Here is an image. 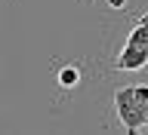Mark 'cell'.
<instances>
[{
	"mask_svg": "<svg viewBox=\"0 0 148 135\" xmlns=\"http://www.w3.org/2000/svg\"><path fill=\"white\" fill-rule=\"evenodd\" d=\"M145 126H148V111H145Z\"/></svg>",
	"mask_w": 148,
	"mask_h": 135,
	"instance_id": "obj_8",
	"label": "cell"
},
{
	"mask_svg": "<svg viewBox=\"0 0 148 135\" xmlns=\"http://www.w3.org/2000/svg\"><path fill=\"white\" fill-rule=\"evenodd\" d=\"M145 64H148V49L145 46L127 43L120 49V55H117V68L120 71H139V68H145Z\"/></svg>",
	"mask_w": 148,
	"mask_h": 135,
	"instance_id": "obj_2",
	"label": "cell"
},
{
	"mask_svg": "<svg viewBox=\"0 0 148 135\" xmlns=\"http://www.w3.org/2000/svg\"><path fill=\"white\" fill-rule=\"evenodd\" d=\"M123 3H127V0H111V6H123Z\"/></svg>",
	"mask_w": 148,
	"mask_h": 135,
	"instance_id": "obj_6",
	"label": "cell"
},
{
	"mask_svg": "<svg viewBox=\"0 0 148 135\" xmlns=\"http://www.w3.org/2000/svg\"><path fill=\"white\" fill-rule=\"evenodd\" d=\"M114 108H117V117H120V123L127 126V132H136V129L145 126L148 104H142V101L136 98L133 86H123V89L114 92Z\"/></svg>",
	"mask_w": 148,
	"mask_h": 135,
	"instance_id": "obj_1",
	"label": "cell"
},
{
	"mask_svg": "<svg viewBox=\"0 0 148 135\" xmlns=\"http://www.w3.org/2000/svg\"><path fill=\"white\" fill-rule=\"evenodd\" d=\"M133 92H136V98L142 101V104H148V83H142V86H133Z\"/></svg>",
	"mask_w": 148,
	"mask_h": 135,
	"instance_id": "obj_5",
	"label": "cell"
},
{
	"mask_svg": "<svg viewBox=\"0 0 148 135\" xmlns=\"http://www.w3.org/2000/svg\"><path fill=\"white\" fill-rule=\"evenodd\" d=\"M139 22H148V12H142V18H139Z\"/></svg>",
	"mask_w": 148,
	"mask_h": 135,
	"instance_id": "obj_7",
	"label": "cell"
},
{
	"mask_svg": "<svg viewBox=\"0 0 148 135\" xmlns=\"http://www.w3.org/2000/svg\"><path fill=\"white\" fill-rule=\"evenodd\" d=\"M56 80H59V86H62V89H74V86L80 83V71H77L74 64H65L62 71H59V77H56Z\"/></svg>",
	"mask_w": 148,
	"mask_h": 135,
	"instance_id": "obj_3",
	"label": "cell"
},
{
	"mask_svg": "<svg viewBox=\"0 0 148 135\" xmlns=\"http://www.w3.org/2000/svg\"><path fill=\"white\" fill-rule=\"evenodd\" d=\"M127 43H136V46H145V49H148V22H139V25L130 31Z\"/></svg>",
	"mask_w": 148,
	"mask_h": 135,
	"instance_id": "obj_4",
	"label": "cell"
}]
</instances>
